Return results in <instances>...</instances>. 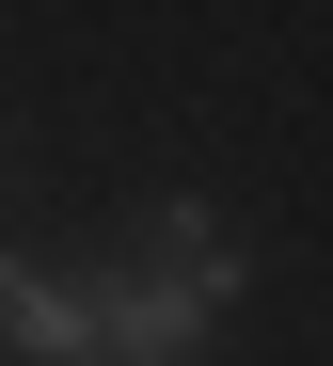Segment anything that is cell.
<instances>
[{
	"mask_svg": "<svg viewBox=\"0 0 333 366\" xmlns=\"http://www.w3.org/2000/svg\"><path fill=\"white\" fill-rule=\"evenodd\" d=\"M238 287H254V255L207 223V192H159L143 207V271H111V287H80V366H207V335L238 319Z\"/></svg>",
	"mask_w": 333,
	"mask_h": 366,
	"instance_id": "1",
	"label": "cell"
},
{
	"mask_svg": "<svg viewBox=\"0 0 333 366\" xmlns=\"http://www.w3.org/2000/svg\"><path fill=\"white\" fill-rule=\"evenodd\" d=\"M0 335H16L32 366H80L96 335H80V287H63L48 255H0Z\"/></svg>",
	"mask_w": 333,
	"mask_h": 366,
	"instance_id": "2",
	"label": "cell"
}]
</instances>
